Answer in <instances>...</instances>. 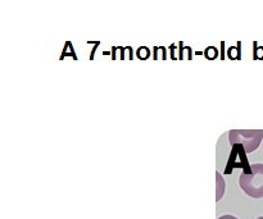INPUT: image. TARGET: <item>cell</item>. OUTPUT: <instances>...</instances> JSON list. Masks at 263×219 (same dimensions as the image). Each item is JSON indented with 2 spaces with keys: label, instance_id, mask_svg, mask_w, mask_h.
I'll return each mask as SVG.
<instances>
[{
  "label": "cell",
  "instance_id": "cell-1",
  "mask_svg": "<svg viewBox=\"0 0 263 219\" xmlns=\"http://www.w3.org/2000/svg\"><path fill=\"white\" fill-rule=\"evenodd\" d=\"M241 190L253 199L263 197V164H252L249 171H244L239 178Z\"/></svg>",
  "mask_w": 263,
  "mask_h": 219
},
{
  "label": "cell",
  "instance_id": "cell-2",
  "mask_svg": "<svg viewBox=\"0 0 263 219\" xmlns=\"http://www.w3.org/2000/svg\"><path fill=\"white\" fill-rule=\"evenodd\" d=\"M263 138V130H231L229 141L233 146H243L246 153H252L259 148Z\"/></svg>",
  "mask_w": 263,
  "mask_h": 219
},
{
  "label": "cell",
  "instance_id": "cell-3",
  "mask_svg": "<svg viewBox=\"0 0 263 219\" xmlns=\"http://www.w3.org/2000/svg\"><path fill=\"white\" fill-rule=\"evenodd\" d=\"M216 178H217V185H218V191H217V197H216V200L217 202H220L221 197H222L223 195V189H225V182H223V178L222 176H221V173H216Z\"/></svg>",
  "mask_w": 263,
  "mask_h": 219
},
{
  "label": "cell",
  "instance_id": "cell-4",
  "mask_svg": "<svg viewBox=\"0 0 263 219\" xmlns=\"http://www.w3.org/2000/svg\"><path fill=\"white\" fill-rule=\"evenodd\" d=\"M218 219H239V218L234 217V215H230V214H226V215H222V217H220Z\"/></svg>",
  "mask_w": 263,
  "mask_h": 219
},
{
  "label": "cell",
  "instance_id": "cell-5",
  "mask_svg": "<svg viewBox=\"0 0 263 219\" xmlns=\"http://www.w3.org/2000/svg\"><path fill=\"white\" fill-rule=\"evenodd\" d=\"M257 219H263V217H258Z\"/></svg>",
  "mask_w": 263,
  "mask_h": 219
}]
</instances>
